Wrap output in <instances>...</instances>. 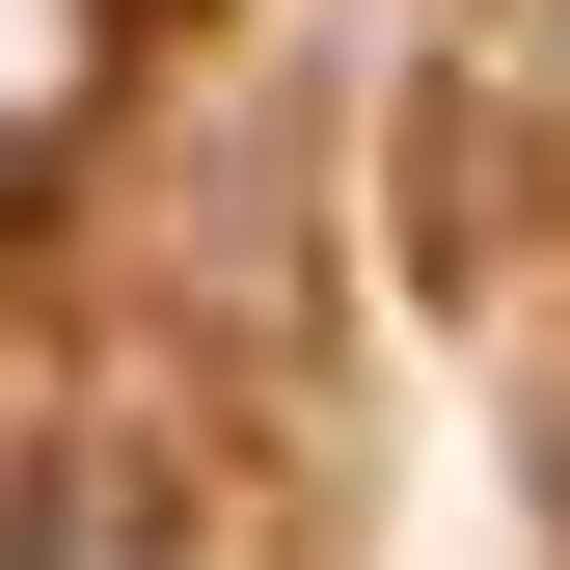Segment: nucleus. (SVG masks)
<instances>
[{
	"mask_svg": "<svg viewBox=\"0 0 570 570\" xmlns=\"http://www.w3.org/2000/svg\"><path fill=\"white\" fill-rule=\"evenodd\" d=\"M0 570H164V517H136V489H28V543Z\"/></svg>",
	"mask_w": 570,
	"mask_h": 570,
	"instance_id": "nucleus-1",
	"label": "nucleus"
}]
</instances>
